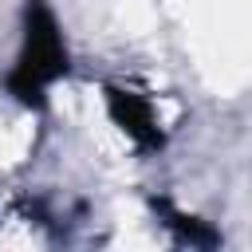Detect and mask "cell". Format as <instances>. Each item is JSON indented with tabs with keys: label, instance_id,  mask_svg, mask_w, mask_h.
Returning <instances> with one entry per match:
<instances>
[{
	"label": "cell",
	"instance_id": "cell-1",
	"mask_svg": "<svg viewBox=\"0 0 252 252\" xmlns=\"http://www.w3.org/2000/svg\"><path fill=\"white\" fill-rule=\"evenodd\" d=\"M67 71V51H63V39L55 35V28H39L32 24L28 35H24V55L12 71V91L24 98V102H35L43 98V91Z\"/></svg>",
	"mask_w": 252,
	"mask_h": 252
}]
</instances>
